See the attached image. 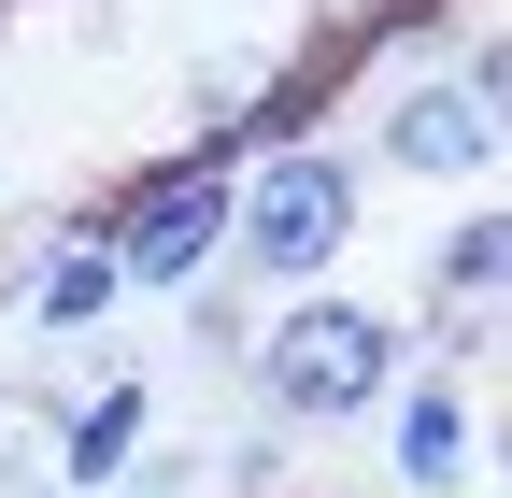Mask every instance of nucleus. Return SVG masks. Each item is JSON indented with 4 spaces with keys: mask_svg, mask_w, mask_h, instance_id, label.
<instances>
[{
    "mask_svg": "<svg viewBox=\"0 0 512 498\" xmlns=\"http://www.w3.org/2000/svg\"><path fill=\"white\" fill-rule=\"evenodd\" d=\"M399 370H413V314H384L356 285H299L242 328V385L271 427H370Z\"/></svg>",
    "mask_w": 512,
    "mask_h": 498,
    "instance_id": "f257e3e1",
    "label": "nucleus"
},
{
    "mask_svg": "<svg viewBox=\"0 0 512 498\" xmlns=\"http://www.w3.org/2000/svg\"><path fill=\"white\" fill-rule=\"evenodd\" d=\"M356 228H370V171H356V143L299 129V143L228 157V271H242L256 299L328 285V271L356 257Z\"/></svg>",
    "mask_w": 512,
    "mask_h": 498,
    "instance_id": "f03ea898",
    "label": "nucleus"
},
{
    "mask_svg": "<svg viewBox=\"0 0 512 498\" xmlns=\"http://www.w3.org/2000/svg\"><path fill=\"white\" fill-rule=\"evenodd\" d=\"M86 228H100V257H114L128 299H200V285L228 271V157L171 143L157 171H128Z\"/></svg>",
    "mask_w": 512,
    "mask_h": 498,
    "instance_id": "7ed1b4c3",
    "label": "nucleus"
},
{
    "mask_svg": "<svg viewBox=\"0 0 512 498\" xmlns=\"http://www.w3.org/2000/svg\"><path fill=\"white\" fill-rule=\"evenodd\" d=\"M498 143H512V114L456 72V57H427V72H399V86L370 100V157H356V171H399V185H484Z\"/></svg>",
    "mask_w": 512,
    "mask_h": 498,
    "instance_id": "20e7f679",
    "label": "nucleus"
},
{
    "mask_svg": "<svg viewBox=\"0 0 512 498\" xmlns=\"http://www.w3.org/2000/svg\"><path fill=\"white\" fill-rule=\"evenodd\" d=\"M384 470H399V498H470L484 484V399H470V370H399L384 385Z\"/></svg>",
    "mask_w": 512,
    "mask_h": 498,
    "instance_id": "39448f33",
    "label": "nucleus"
},
{
    "mask_svg": "<svg viewBox=\"0 0 512 498\" xmlns=\"http://www.w3.org/2000/svg\"><path fill=\"white\" fill-rule=\"evenodd\" d=\"M143 456H157V385L143 370H100L86 399L43 413V484H128Z\"/></svg>",
    "mask_w": 512,
    "mask_h": 498,
    "instance_id": "423d86ee",
    "label": "nucleus"
},
{
    "mask_svg": "<svg viewBox=\"0 0 512 498\" xmlns=\"http://www.w3.org/2000/svg\"><path fill=\"white\" fill-rule=\"evenodd\" d=\"M29 314V342H86V328H114V257H100V228L72 214V228H43V242H15V285H0Z\"/></svg>",
    "mask_w": 512,
    "mask_h": 498,
    "instance_id": "0eeeda50",
    "label": "nucleus"
},
{
    "mask_svg": "<svg viewBox=\"0 0 512 498\" xmlns=\"http://www.w3.org/2000/svg\"><path fill=\"white\" fill-rule=\"evenodd\" d=\"M498 285H512V214H498V200H470L456 228H441V257H427V314L498 328Z\"/></svg>",
    "mask_w": 512,
    "mask_h": 498,
    "instance_id": "6e6552de",
    "label": "nucleus"
},
{
    "mask_svg": "<svg viewBox=\"0 0 512 498\" xmlns=\"http://www.w3.org/2000/svg\"><path fill=\"white\" fill-rule=\"evenodd\" d=\"M228 484L271 498V484H285V427H242V442H228Z\"/></svg>",
    "mask_w": 512,
    "mask_h": 498,
    "instance_id": "1a4fd4ad",
    "label": "nucleus"
}]
</instances>
